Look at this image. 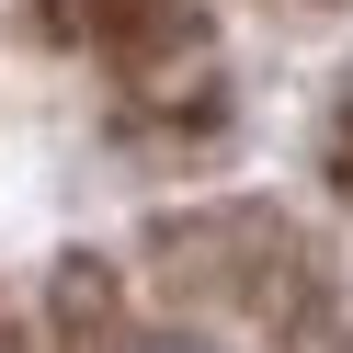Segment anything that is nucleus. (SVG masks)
Returning a JSON list of instances; mask_svg holds the SVG:
<instances>
[{
	"instance_id": "nucleus-1",
	"label": "nucleus",
	"mask_w": 353,
	"mask_h": 353,
	"mask_svg": "<svg viewBox=\"0 0 353 353\" xmlns=\"http://www.w3.org/2000/svg\"><path fill=\"white\" fill-rule=\"evenodd\" d=\"M57 23L92 34V46H137L148 23H171V0H57Z\"/></svg>"
}]
</instances>
